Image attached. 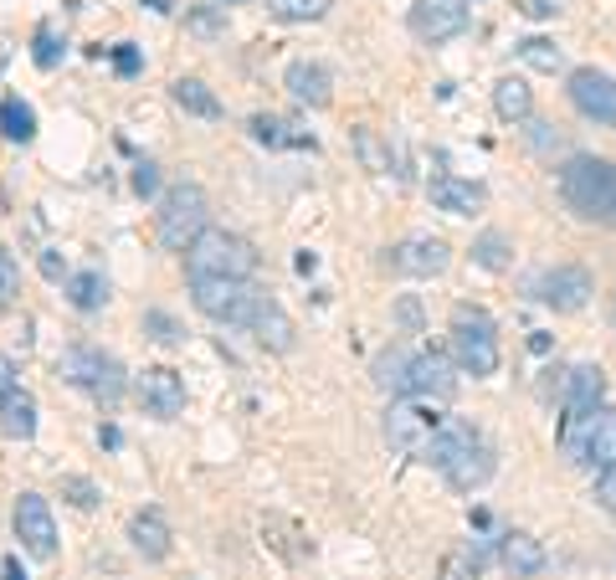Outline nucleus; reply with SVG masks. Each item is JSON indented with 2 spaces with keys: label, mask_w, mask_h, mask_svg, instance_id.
<instances>
[{
  "label": "nucleus",
  "mask_w": 616,
  "mask_h": 580,
  "mask_svg": "<svg viewBox=\"0 0 616 580\" xmlns=\"http://www.w3.org/2000/svg\"><path fill=\"white\" fill-rule=\"evenodd\" d=\"M560 201L586 227H616V159L570 155L560 165Z\"/></svg>",
  "instance_id": "1"
},
{
  "label": "nucleus",
  "mask_w": 616,
  "mask_h": 580,
  "mask_svg": "<svg viewBox=\"0 0 616 580\" xmlns=\"http://www.w3.org/2000/svg\"><path fill=\"white\" fill-rule=\"evenodd\" d=\"M426 463L442 467V478L458 493H473V488H483L488 478H493V447L483 442L478 426L467 422H447L442 437H437V447H432V457Z\"/></svg>",
  "instance_id": "2"
},
{
  "label": "nucleus",
  "mask_w": 616,
  "mask_h": 580,
  "mask_svg": "<svg viewBox=\"0 0 616 580\" xmlns=\"http://www.w3.org/2000/svg\"><path fill=\"white\" fill-rule=\"evenodd\" d=\"M447 422H452V416H442V411H437V401L406 396V401H390V411H385V442H390V452L426 463Z\"/></svg>",
  "instance_id": "3"
},
{
  "label": "nucleus",
  "mask_w": 616,
  "mask_h": 580,
  "mask_svg": "<svg viewBox=\"0 0 616 580\" xmlns=\"http://www.w3.org/2000/svg\"><path fill=\"white\" fill-rule=\"evenodd\" d=\"M185 272L191 278H236V283H247L257 272V247L247 236L227 232V227H206L195 236V247L185 252Z\"/></svg>",
  "instance_id": "4"
},
{
  "label": "nucleus",
  "mask_w": 616,
  "mask_h": 580,
  "mask_svg": "<svg viewBox=\"0 0 616 580\" xmlns=\"http://www.w3.org/2000/svg\"><path fill=\"white\" fill-rule=\"evenodd\" d=\"M452 360H458V370L478 375V381L499 370V330H493V319L478 304L452 309Z\"/></svg>",
  "instance_id": "5"
},
{
  "label": "nucleus",
  "mask_w": 616,
  "mask_h": 580,
  "mask_svg": "<svg viewBox=\"0 0 616 580\" xmlns=\"http://www.w3.org/2000/svg\"><path fill=\"white\" fill-rule=\"evenodd\" d=\"M206 216H211V201L201 185H191V180L170 185L159 195V242L170 252H191L195 236L206 232Z\"/></svg>",
  "instance_id": "6"
},
{
  "label": "nucleus",
  "mask_w": 616,
  "mask_h": 580,
  "mask_svg": "<svg viewBox=\"0 0 616 580\" xmlns=\"http://www.w3.org/2000/svg\"><path fill=\"white\" fill-rule=\"evenodd\" d=\"M57 375L67 386L88 390L103 407H118V396H124V365H118L114 355H103L98 345H73L57 360Z\"/></svg>",
  "instance_id": "7"
},
{
  "label": "nucleus",
  "mask_w": 616,
  "mask_h": 580,
  "mask_svg": "<svg viewBox=\"0 0 616 580\" xmlns=\"http://www.w3.org/2000/svg\"><path fill=\"white\" fill-rule=\"evenodd\" d=\"M191 298H195V309L206 313V319L247 330L252 309H257V298H262V288L236 283V278H191Z\"/></svg>",
  "instance_id": "8"
},
{
  "label": "nucleus",
  "mask_w": 616,
  "mask_h": 580,
  "mask_svg": "<svg viewBox=\"0 0 616 580\" xmlns=\"http://www.w3.org/2000/svg\"><path fill=\"white\" fill-rule=\"evenodd\" d=\"M591 293H596V278H591V268H580V262H555V268L535 272V283H529V298L555 313L586 309Z\"/></svg>",
  "instance_id": "9"
},
{
  "label": "nucleus",
  "mask_w": 616,
  "mask_h": 580,
  "mask_svg": "<svg viewBox=\"0 0 616 580\" xmlns=\"http://www.w3.org/2000/svg\"><path fill=\"white\" fill-rule=\"evenodd\" d=\"M11 524H16V540L31 560H52L57 555V524H52V508H47L41 493H21Z\"/></svg>",
  "instance_id": "10"
},
{
  "label": "nucleus",
  "mask_w": 616,
  "mask_h": 580,
  "mask_svg": "<svg viewBox=\"0 0 616 580\" xmlns=\"http://www.w3.org/2000/svg\"><path fill=\"white\" fill-rule=\"evenodd\" d=\"M565 93L576 103V114H586L591 124H606L616 129V78L612 73H596V67H576L570 82H565Z\"/></svg>",
  "instance_id": "11"
},
{
  "label": "nucleus",
  "mask_w": 616,
  "mask_h": 580,
  "mask_svg": "<svg viewBox=\"0 0 616 580\" xmlns=\"http://www.w3.org/2000/svg\"><path fill=\"white\" fill-rule=\"evenodd\" d=\"M134 396L144 416H159V422H175L180 411H185V381H180V370L170 365H150L144 375L134 381Z\"/></svg>",
  "instance_id": "12"
},
{
  "label": "nucleus",
  "mask_w": 616,
  "mask_h": 580,
  "mask_svg": "<svg viewBox=\"0 0 616 580\" xmlns=\"http://www.w3.org/2000/svg\"><path fill=\"white\" fill-rule=\"evenodd\" d=\"M385 262H390V272H401V278H437V272H447L452 252H447L442 236H406V242L390 247Z\"/></svg>",
  "instance_id": "13"
},
{
  "label": "nucleus",
  "mask_w": 616,
  "mask_h": 580,
  "mask_svg": "<svg viewBox=\"0 0 616 580\" xmlns=\"http://www.w3.org/2000/svg\"><path fill=\"white\" fill-rule=\"evenodd\" d=\"M467 5H473V0H416V5H411V31L422 41H432V47H437V41H452L462 26H467Z\"/></svg>",
  "instance_id": "14"
},
{
  "label": "nucleus",
  "mask_w": 616,
  "mask_h": 580,
  "mask_svg": "<svg viewBox=\"0 0 616 580\" xmlns=\"http://www.w3.org/2000/svg\"><path fill=\"white\" fill-rule=\"evenodd\" d=\"M458 390V360L447 349H422L416 365H411V396L422 401H452Z\"/></svg>",
  "instance_id": "15"
},
{
  "label": "nucleus",
  "mask_w": 616,
  "mask_h": 580,
  "mask_svg": "<svg viewBox=\"0 0 616 580\" xmlns=\"http://www.w3.org/2000/svg\"><path fill=\"white\" fill-rule=\"evenodd\" d=\"M252 339H257V345L262 349H272V355H288L293 345H298V330H293V319L288 313H283V304H278V298H268V293H262V298H257V309H252Z\"/></svg>",
  "instance_id": "16"
},
{
  "label": "nucleus",
  "mask_w": 616,
  "mask_h": 580,
  "mask_svg": "<svg viewBox=\"0 0 616 580\" xmlns=\"http://www.w3.org/2000/svg\"><path fill=\"white\" fill-rule=\"evenodd\" d=\"M283 88L293 93V103H304V108H329L334 103V78H329L324 62H288V73H283Z\"/></svg>",
  "instance_id": "17"
},
{
  "label": "nucleus",
  "mask_w": 616,
  "mask_h": 580,
  "mask_svg": "<svg viewBox=\"0 0 616 580\" xmlns=\"http://www.w3.org/2000/svg\"><path fill=\"white\" fill-rule=\"evenodd\" d=\"M601 396H606V381H601L596 365H576L560 386L565 416H601Z\"/></svg>",
  "instance_id": "18"
},
{
  "label": "nucleus",
  "mask_w": 616,
  "mask_h": 580,
  "mask_svg": "<svg viewBox=\"0 0 616 580\" xmlns=\"http://www.w3.org/2000/svg\"><path fill=\"white\" fill-rule=\"evenodd\" d=\"M426 195H432V206L447 216H473V211H483V201H488L478 180H462V175H437V180L426 185Z\"/></svg>",
  "instance_id": "19"
},
{
  "label": "nucleus",
  "mask_w": 616,
  "mask_h": 580,
  "mask_svg": "<svg viewBox=\"0 0 616 580\" xmlns=\"http://www.w3.org/2000/svg\"><path fill=\"white\" fill-rule=\"evenodd\" d=\"M499 560H503V570H509L514 580H535L539 570L550 565V555H544V544H539L535 534H524V529H514V534H503Z\"/></svg>",
  "instance_id": "20"
},
{
  "label": "nucleus",
  "mask_w": 616,
  "mask_h": 580,
  "mask_svg": "<svg viewBox=\"0 0 616 580\" xmlns=\"http://www.w3.org/2000/svg\"><path fill=\"white\" fill-rule=\"evenodd\" d=\"M411 365H416V355H406L401 345H390L375 355L370 381H375V390H385L390 401H406V396H411Z\"/></svg>",
  "instance_id": "21"
},
{
  "label": "nucleus",
  "mask_w": 616,
  "mask_h": 580,
  "mask_svg": "<svg viewBox=\"0 0 616 580\" xmlns=\"http://www.w3.org/2000/svg\"><path fill=\"white\" fill-rule=\"evenodd\" d=\"M129 540H134V550L144 560H165L170 555V519L159 508H139L129 519Z\"/></svg>",
  "instance_id": "22"
},
{
  "label": "nucleus",
  "mask_w": 616,
  "mask_h": 580,
  "mask_svg": "<svg viewBox=\"0 0 616 580\" xmlns=\"http://www.w3.org/2000/svg\"><path fill=\"white\" fill-rule=\"evenodd\" d=\"M0 431H5L11 442H31V437H37V401H31L26 390L0 396Z\"/></svg>",
  "instance_id": "23"
},
{
  "label": "nucleus",
  "mask_w": 616,
  "mask_h": 580,
  "mask_svg": "<svg viewBox=\"0 0 616 580\" xmlns=\"http://www.w3.org/2000/svg\"><path fill=\"white\" fill-rule=\"evenodd\" d=\"M247 134L257 144H268V150H313V134H293V124L278 114H252Z\"/></svg>",
  "instance_id": "24"
},
{
  "label": "nucleus",
  "mask_w": 616,
  "mask_h": 580,
  "mask_svg": "<svg viewBox=\"0 0 616 580\" xmlns=\"http://www.w3.org/2000/svg\"><path fill=\"white\" fill-rule=\"evenodd\" d=\"M576 463H591V467H616V416H596L586 426V442H580V457Z\"/></svg>",
  "instance_id": "25"
},
{
  "label": "nucleus",
  "mask_w": 616,
  "mask_h": 580,
  "mask_svg": "<svg viewBox=\"0 0 616 580\" xmlns=\"http://www.w3.org/2000/svg\"><path fill=\"white\" fill-rule=\"evenodd\" d=\"M493 108H499L503 124H529V114H535V93H529V82L524 78H499L493 82Z\"/></svg>",
  "instance_id": "26"
},
{
  "label": "nucleus",
  "mask_w": 616,
  "mask_h": 580,
  "mask_svg": "<svg viewBox=\"0 0 616 580\" xmlns=\"http://www.w3.org/2000/svg\"><path fill=\"white\" fill-rule=\"evenodd\" d=\"M170 98L185 108V114H195V118H221V98H216L201 78H175L170 82Z\"/></svg>",
  "instance_id": "27"
},
{
  "label": "nucleus",
  "mask_w": 616,
  "mask_h": 580,
  "mask_svg": "<svg viewBox=\"0 0 616 580\" xmlns=\"http://www.w3.org/2000/svg\"><path fill=\"white\" fill-rule=\"evenodd\" d=\"M483 565H488L483 544L478 540H462V544H452V550L442 555V570H437V576H442V580H478Z\"/></svg>",
  "instance_id": "28"
},
{
  "label": "nucleus",
  "mask_w": 616,
  "mask_h": 580,
  "mask_svg": "<svg viewBox=\"0 0 616 580\" xmlns=\"http://www.w3.org/2000/svg\"><path fill=\"white\" fill-rule=\"evenodd\" d=\"M67 304H73L77 313H93L108 304V278L103 272H73L67 278Z\"/></svg>",
  "instance_id": "29"
},
{
  "label": "nucleus",
  "mask_w": 616,
  "mask_h": 580,
  "mask_svg": "<svg viewBox=\"0 0 616 580\" xmlns=\"http://www.w3.org/2000/svg\"><path fill=\"white\" fill-rule=\"evenodd\" d=\"M0 134L11 139V144H31V139H37V114H31V103L0 98Z\"/></svg>",
  "instance_id": "30"
},
{
  "label": "nucleus",
  "mask_w": 616,
  "mask_h": 580,
  "mask_svg": "<svg viewBox=\"0 0 616 580\" xmlns=\"http://www.w3.org/2000/svg\"><path fill=\"white\" fill-rule=\"evenodd\" d=\"M349 150L360 159V170H370V175L390 170V144H385L375 129H349Z\"/></svg>",
  "instance_id": "31"
},
{
  "label": "nucleus",
  "mask_w": 616,
  "mask_h": 580,
  "mask_svg": "<svg viewBox=\"0 0 616 580\" xmlns=\"http://www.w3.org/2000/svg\"><path fill=\"white\" fill-rule=\"evenodd\" d=\"M473 262H478V268H488V272H509V268H514V242H509L503 232L473 236Z\"/></svg>",
  "instance_id": "32"
},
{
  "label": "nucleus",
  "mask_w": 616,
  "mask_h": 580,
  "mask_svg": "<svg viewBox=\"0 0 616 580\" xmlns=\"http://www.w3.org/2000/svg\"><path fill=\"white\" fill-rule=\"evenodd\" d=\"M329 5H334V0H268V16L304 26V21H324Z\"/></svg>",
  "instance_id": "33"
},
{
  "label": "nucleus",
  "mask_w": 616,
  "mask_h": 580,
  "mask_svg": "<svg viewBox=\"0 0 616 580\" xmlns=\"http://www.w3.org/2000/svg\"><path fill=\"white\" fill-rule=\"evenodd\" d=\"M144 334H150L154 345H165V349H180V345H185V324H180V319H170L165 309H150V313H144Z\"/></svg>",
  "instance_id": "34"
},
{
  "label": "nucleus",
  "mask_w": 616,
  "mask_h": 580,
  "mask_svg": "<svg viewBox=\"0 0 616 580\" xmlns=\"http://www.w3.org/2000/svg\"><path fill=\"white\" fill-rule=\"evenodd\" d=\"M519 57L529 62V67H535V73H560V47L550 37H524L519 41Z\"/></svg>",
  "instance_id": "35"
},
{
  "label": "nucleus",
  "mask_w": 616,
  "mask_h": 580,
  "mask_svg": "<svg viewBox=\"0 0 616 580\" xmlns=\"http://www.w3.org/2000/svg\"><path fill=\"white\" fill-rule=\"evenodd\" d=\"M62 52H67V41L57 37V26H52V21H41V26H37V47H31L37 67H41V73H52V67L62 62Z\"/></svg>",
  "instance_id": "36"
},
{
  "label": "nucleus",
  "mask_w": 616,
  "mask_h": 580,
  "mask_svg": "<svg viewBox=\"0 0 616 580\" xmlns=\"http://www.w3.org/2000/svg\"><path fill=\"white\" fill-rule=\"evenodd\" d=\"M62 499L73 503V508H93V503H98V484H93V478H77V473H67V478H62Z\"/></svg>",
  "instance_id": "37"
},
{
  "label": "nucleus",
  "mask_w": 616,
  "mask_h": 580,
  "mask_svg": "<svg viewBox=\"0 0 616 580\" xmlns=\"http://www.w3.org/2000/svg\"><path fill=\"white\" fill-rule=\"evenodd\" d=\"M16 293H21V268H16V257L0 247V309L16 304Z\"/></svg>",
  "instance_id": "38"
},
{
  "label": "nucleus",
  "mask_w": 616,
  "mask_h": 580,
  "mask_svg": "<svg viewBox=\"0 0 616 580\" xmlns=\"http://www.w3.org/2000/svg\"><path fill=\"white\" fill-rule=\"evenodd\" d=\"M185 26H191L195 37H227V16H216L206 5H195L191 16H185Z\"/></svg>",
  "instance_id": "39"
},
{
  "label": "nucleus",
  "mask_w": 616,
  "mask_h": 580,
  "mask_svg": "<svg viewBox=\"0 0 616 580\" xmlns=\"http://www.w3.org/2000/svg\"><path fill=\"white\" fill-rule=\"evenodd\" d=\"M134 191L150 201V195H159V165L154 159H139L134 165Z\"/></svg>",
  "instance_id": "40"
},
{
  "label": "nucleus",
  "mask_w": 616,
  "mask_h": 580,
  "mask_svg": "<svg viewBox=\"0 0 616 580\" xmlns=\"http://www.w3.org/2000/svg\"><path fill=\"white\" fill-rule=\"evenodd\" d=\"M596 503L606 508L616 519V467H606V473H596Z\"/></svg>",
  "instance_id": "41"
},
{
  "label": "nucleus",
  "mask_w": 616,
  "mask_h": 580,
  "mask_svg": "<svg viewBox=\"0 0 616 580\" xmlns=\"http://www.w3.org/2000/svg\"><path fill=\"white\" fill-rule=\"evenodd\" d=\"M529 144H535L539 155H550V150L560 144V134L550 129V124H535V118H529Z\"/></svg>",
  "instance_id": "42"
},
{
  "label": "nucleus",
  "mask_w": 616,
  "mask_h": 580,
  "mask_svg": "<svg viewBox=\"0 0 616 580\" xmlns=\"http://www.w3.org/2000/svg\"><path fill=\"white\" fill-rule=\"evenodd\" d=\"M396 319L406 324V334H422V304H416V298H401V304H396Z\"/></svg>",
  "instance_id": "43"
},
{
  "label": "nucleus",
  "mask_w": 616,
  "mask_h": 580,
  "mask_svg": "<svg viewBox=\"0 0 616 580\" xmlns=\"http://www.w3.org/2000/svg\"><path fill=\"white\" fill-rule=\"evenodd\" d=\"M114 67L124 73V78H134V73H139V52L129 47V41H124V47H114Z\"/></svg>",
  "instance_id": "44"
},
{
  "label": "nucleus",
  "mask_w": 616,
  "mask_h": 580,
  "mask_svg": "<svg viewBox=\"0 0 616 580\" xmlns=\"http://www.w3.org/2000/svg\"><path fill=\"white\" fill-rule=\"evenodd\" d=\"M11 390H21V381H16V360H11V355H0V396H11Z\"/></svg>",
  "instance_id": "45"
},
{
  "label": "nucleus",
  "mask_w": 616,
  "mask_h": 580,
  "mask_svg": "<svg viewBox=\"0 0 616 580\" xmlns=\"http://www.w3.org/2000/svg\"><path fill=\"white\" fill-rule=\"evenodd\" d=\"M519 11H524V16H535V21H550L560 5H555V0H519Z\"/></svg>",
  "instance_id": "46"
},
{
  "label": "nucleus",
  "mask_w": 616,
  "mask_h": 580,
  "mask_svg": "<svg viewBox=\"0 0 616 580\" xmlns=\"http://www.w3.org/2000/svg\"><path fill=\"white\" fill-rule=\"evenodd\" d=\"M41 272H47V278H62V257H57V252H41Z\"/></svg>",
  "instance_id": "47"
},
{
  "label": "nucleus",
  "mask_w": 616,
  "mask_h": 580,
  "mask_svg": "<svg viewBox=\"0 0 616 580\" xmlns=\"http://www.w3.org/2000/svg\"><path fill=\"white\" fill-rule=\"evenodd\" d=\"M98 442H103V447H118V426H98Z\"/></svg>",
  "instance_id": "48"
},
{
  "label": "nucleus",
  "mask_w": 616,
  "mask_h": 580,
  "mask_svg": "<svg viewBox=\"0 0 616 580\" xmlns=\"http://www.w3.org/2000/svg\"><path fill=\"white\" fill-rule=\"evenodd\" d=\"M5 580H26V570H21V560H16V555L5 560Z\"/></svg>",
  "instance_id": "49"
},
{
  "label": "nucleus",
  "mask_w": 616,
  "mask_h": 580,
  "mask_svg": "<svg viewBox=\"0 0 616 580\" xmlns=\"http://www.w3.org/2000/svg\"><path fill=\"white\" fill-rule=\"evenodd\" d=\"M227 5H236V0H227Z\"/></svg>",
  "instance_id": "50"
}]
</instances>
